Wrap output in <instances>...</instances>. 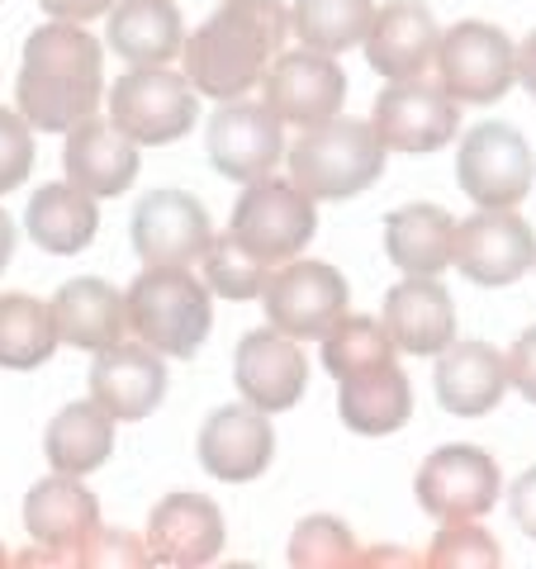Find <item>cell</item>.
<instances>
[{"mask_svg":"<svg viewBox=\"0 0 536 569\" xmlns=\"http://www.w3.org/2000/svg\"><path fill=\"white\" fill-rule=\"evenodd\" d=\"M261 100L280 114V123L314 129V123H328V119H337V110H343L347 71L337 67L332 52H318V48L280 52L261 81Z\"/></svg>","mask_w":536,"mask_h":569,"instance_id":"cell-13","label":"cell"},{"mask_svg":"<svg viewBox=\"0 0 536 569\" xmlns=\"http://www.w3.org/2000/svg\"><path fill=\"white\" fill-rule=\"evenodd\" d=\"M414 493L427 518L475 522L498 503V460L479 447H441L418 466Z\"/></svg>","mask_w":536,"mask_h":569,"instance_id":"cell-11","label":"cell"},{"mask_svg":"<svg viewBox=\"0 0 536 569\" xmlns=\"http://www.w3.org/2000/svg\"><path fill=\"white\" fill-rule=\"evenodd\" d=\"M91 399L115 413V422L148 418L167 399V361L148 342H115L91 361Z\"/></svg>","mask_w":536,"mask_h":569,"instance_id":"cell-20","label":"cell"},{"mask_svg":"<svg viewBox=\"0 0 536 569\" xmlns=\"http://www.w3.org/2000/svg\"><path fill=\"white\" fill-rule=\"evenodd\" d=\"M200 114V91L186 71L171 67H133L123 71L110 91V119L142 148H167L186 138Z\"/></svg>","mask_w":536,"mask_h":569,"instance_id":"cell-6","label":"cell"},{"mask_svg":"<svg viewBox=\"0 0 536 569\" xmlns=\"http://www.w3.org/2000/svg\"><path fill=\"white\" fill-rule=\"evenodd\" d=\"M314 204H318L314 194H304L295 181L261 176V181L247 186L242 200L234 204L228 233H234L257 261L285 266V261H295L318 233V209Z\"/></svg>","mask_w":536,"mask_h":569,"instance_id":"cell-5","label":"cell"},{"mask_svg":"<svg viewBox=\"0 0 536 569\" xmlns=\"http://www.w3.org/2000/svg\"><path fill=\"white\" fill-rule=\"evenodd\" d=\"M385 332L408 356H441L456 342V305L437 276H408L385 295Z\"/></svg>","mask_w":536,"mask_h":569,"instance_id":"cell-23","label":"cell"},{"mask_svg":"<svg viewBox=\"0 0 536 569\" xmlns=\"http://www.w3.org/2000/svg\"><path fill=\"white\" fill-rule=\"evenodd\" d=\"M205 148L219 176L252 186L280 162V114L266 100H224L209 119Z\"/></svg>","mask_w":536,"mask_h":569,"instance_id":"cell-16","label":"cell"},{"mask_svg":"<svg viewBox=\"0 0 536 569\" xmlns=\"http://www.w3.org/2000/svg\"><path fill=\"white\" fill-rule=\"evenodd\" d=\"M508 385L527 403H536V328H527L508 351Z\"/></svg>","mask_w":536,"mask_h":569,"instance_id":"cell-39","label":"cell"},{"mask_svg":"<svg viewBox=\"0 0 536 569\" xmlns=\"http://www.w3.org/2000/svg\"><path fill=\"white\" fill-rule=\"evenodd\" d=\"M133 252L142 257V266H195L205 261L209 242H214V223L205 204L186 190H152L142 194L133 209Z\"/></svg>","mask_w":536,"mask_h":569,"instance_id":"cell-15","label":"cell"},{"mask_svg":"<svg viewBox=\"0 0 536 569\" xmlns=\"http://www.w3.org/2000/svg\"><path fill=\"white\" fill-rule=\"evenodd\" d=\"M395 351H399V347L389 342L385 323H375V318H366V313H343V318H337V323L324 332V366H328L332 380L395 361Z\"/></svg>","mask_w":536,"mask_h":569,"instance_id":"cell-33","label":"cell"},{"mask_svg":"<svg viewBox=\"0 0 536 569\" xmlns=\"http://www.w3.org/2000/svg\"><path fill=\"white\" fill-rule=\"evenodd\" d=\"M20 114L43 133H67L100 104V43L86 24L48 20L29 33L20 81Z\"/></svg>","mask_w":536,"mask_h":569,"instance_id":"cell-2","label":"cell"},{"mask_svg":"<svg viewBox=\"0 0 536 569\" xmlns=\"http://www.w3.org/2000/svg\"><path fill=\"white\" fill-rule=\"evenodd\" d=\"M508 508H513V522L523 527L527 537L536 541V466L513 479V489H508Z\"/></svg>","mask_w":536,"mask_h":569,"instance_id":"cell-40","label":"cell"},{"mask_svg":"<svg viewBox=\"0 0 536 569\" xmlns=\"http://www.w3.org/2000/svg\"><path fill=\"white\" fill-rule=\"evenodd\" d=\"M375 20V0H295L290 29L304 39V48L318 52H347L351 43H366Z\"/></svg>","mask_w":536,"mask_h":569,"instance_id":"cell-32","label":"cell"},{"mask_svg":"<svg viewBox=\"0 0 536 569\" xmlns=\"http://www.w3.org/2000/svg\"><path fill=\"white\" fill-rule=\"evenodd\" d=\"M423 565L427 569H498L504 565V546L479 527V518L475 522H441Z\"/></svg>","mask_w":536,"mask_h":569,"instance_id":"cell-36","label":"cell"},{"mask_svg":"<svg viewBox=\"0 0 536 569\" xmlns=\"http://www.w3.org/2000/svg\"><path fill=\"white\" fill-rule=\"evenodd\" d=\"M385 257L404 276H441L456 266V219L441 204H404L385 219Z\"/></svg>","mask_w":536,"mask_h":569,"instance_id":"cell-27","label":"cell"},{"mask_svg":"<svg viewBox=\"0 0 536 569\" xmlns=\"http://www.w3.org/2000/svg\"><path fill=\"white\" fill-rule=\"evenodd\" d=\"M433 67L456 104H494L517 81V48L498 24L460 20L441 33Z\"/></svg>","mask_w":536,"mask_h":569,"instance_id":"cell-8","label":"cell"},{"mask_svg":"<svg viewBox=\"0 0 536 569\" xmlns=\"http://www.w3.org/2000/svg\"><path fill=\"white\" fill-rule=\"evenodd\" d=\"M234 385L242 403L261 408V413H285V408H295L304 399L309 361L295 347V337H285L276 328H257L234 351Z\"/></svg>","mask_w":536,"mask_h":569,"instance_id":"cell-17","label":"cell"},{"mask_svg":"<svg viewBox=\"0 0 536 569\" xmlns=\"http://www.w3.org/2000/svg\"><path fill=\"white\" fill-rule=\"evenodd\" d=\"M356 537L347 531V522L328 518V512H314L304 518L290 537V565L295 569H347L356 565Z\"/></svg>","mask_w":536,"mask_h":569,"instance_id":"cell-35","label":"cell"},{"mask_svg":"<svg viewBox=\"0 0 536 569\" xmlns=\"http://www.w3.org/2000/svg\"><path fill=\"white\" fill-rule=\"evenodd\" d=\"M337 385H343L337 389V418L356 437H389L414 413V389H408V376L395 361L356 370V376H343Z\"/></svg>","mask_w":536,"mask_h":569,"instance_id":"cell-26","label":"cell"},{"mask_svg":"<svg viewBox=\"0 0 536 569\" xmlns=\"http://www.w3.org/2000/svg\"><path fill=\"white\" fill-rule=\"evenodd\" d=\"M81 565H123V569H138V565H152L148 556V541H138L133 531H96L91 541L81 546Z\"/></svg>","mask_w":536,"mask_h":569,"instance_id":"cell-38","label":"cell"},{"mask_svg":"<svg viewBox=\"0 0 536 569\" xmlns=\"http://www.w3.org/2000/svg\"><path fill=\"white\" fill-rule=\"evenodd\" d=\"M517 81H523V91L536 100V29L523 39V48H517Z\"/></svg>","mask_w":536,"mask_h":569,"instance_id":"cell-42","label":"cell"},{"mask_svg":"<svg viewBox=\"0 0 536 569\" xmlns=\"http://www.w3.org/2000/svg\"><path fill=\"white\" fill-rule=\"evenodd\" d=\"M43 451H48V466L62 470V475L100 470L115 451V413H105L96 399L58 408L48 422V432H43Z\"/></svg>","mask_w":536,"mask_h":569,"instance_id":"cell-30","label":"cell"},{"mask_svg":"<svg viewBox=\"0 0 536 569\" xmlns=\"http://www.w3.org/2000/svg\"><path fill=\"white\" fill-rule=\"evenodd\" d=\"M261 305H266V323L276 332L309 342V337H324L347 313V280L328 261H285L271 276V284H266Z\"/></svg>","mask_w":536,"mask_h":569,"instance_id":"cell-10","label":"cell"},{"mask_svg":"<svg viewBox=\"0 0 536 569\" xmlns=\"http://www.w3.org/2000/svg\"><path fill=\"white\" fill-rule=\"evenodd\" d=\"M437 43H441L437 14L427 10L423 0H389L370 20L366 62H370V71H380L385 81H414L433 67Z\"/></svg>","mask_w":536,"mask_h":569,"instance_id":"cell-21","label":"cell"},{"mask_svg":"<svg viewBox=\"0 0 536 569\" xmlns=\"http://www.w3.org/2000/svg\"><path fill=\"white\" fill-rule=\"evenodd\" d=\"M62 167L67 181L81 186L96 200H115L138 181V142L110 119H81L77 129H67V148H62Z\"/></svg>","mask_w":536,"mask_h":569,"instance_id":"cell-22","label":"cell"},{"mask_svg":"<svg viewBox=\"0 0 536 569\" xmlns=\"http://www.w3.org/2000/svg\"><path fill=\"white\" fill-rule=\"evenodd\" d=\"M24 531L39 550L14 565H81V546L100 531V498L81 485V475L52 470L24 498Z\"/></svg>","mask_w":536,"mask_h":569,"instance_id":"cell-7","label":"cell"},{"mask_svg":"<svg viewBox=\"0 0 536 569\" xmlns=\"http://www.w3.org/2000/svg\"><path fill=\"white\" fill-rule=\"evenodd\" d=\"M536 181V157L513 123L485 119L466 129L456 152V186L479 209H517Z\"/></svg>","mask_w":536,"mask_h":569,"instance_id":"cell-9","label":"cell"},{"mask_svg":"<svg viewBox=\"0 0 536 569\" xmlns=\"http://www.w3.org/2000/svg\"><path fill=\"white\" fill-rule=\"evenodd\" d=\"M48 20H71V24H86V20H100V14L115 10V0H39Z\"/></svg>","mask_w":536,"mask_h":569,"instance_id":"cell-41","label":"cell"},{"mask_svg":"<svg viewBox=\"0 0 536 569\" xmlns=\"http://www.w3.org/2000/svg\"><path fill=\"white\" fill-rule=\"evenodd\" d=\"M58 342L52 305L33 295H0V370H39Z\"/></svg>","mask_w":536,"mask_h":569,"instance_id":"cell-31","label":"cell"},{"mask_svg":"<svg viewBox=\"0 0 536 569\" xmlns=\"http://www.w3.org/2000/svg\"><path fill=\"white\" fill-rule=\"evenodd\" d=\"M456 266L470 284L504 290L536 266V233L513 209H475L466 223H456Z\"/></svg>","mask_w":536,"mask_h":569,"instance_id":"cell-12","label":"cell"},{"mask_svg":"<svg viewBox=\"0 0 536 569\" xmlns=\"http://www.w3.org/2000/svg\"><path fill=\"white\" fill-rule=\"evenodd\" d=\"M105 39L133 67H167L186 48L181 10L171 0H119L105 24Z\"/></svg>","mask_w":536,"mask_h":569,"instance_id":"cell-28","label":"cell"},{"mask_svg":"<svg viewBox=\"0 0 536 569\" xmlns=\"http://www.w3.org/2000/svg\"><path fill=\"white\" fill-rule=\"evenodd\" d=\"M385 142L366 119H328L290 148V181L314 200H351L385 176Z\"/></svg>","mask_w":536,"mask_h":569,"instance_id":"cell-4","label":"cell"},{"mask_svg":"<svg viewBox=\"0 0 536 569\" xmlns=\"http://www.w3.org/2000/svg\"><path fill=\"white\" fill-rule=\"evenodd\" d=\"M271 456H276L271 418L252 403L214 408L200 427V466L205 475L224 479V485H247V479L266 475Z\"/></svg>","mask_w":536,"mask_h":569,"instance_id":"cell-19","label":"cell"},{"mask_svg":"<svg viewBox=\"0 0 536 569\" xmlns=\"http://www.w3.org/2000/svg\"><path fill=\"white\" fill-rule=\"evenodd\" d=\"M129 305V332L152 351L186 361L205 347L214 328V305L209 284L195 280L181 266H142V276L123 295Z\"/></svg>","mask_w":536,"mask_h":569,"instance_id":"cell-3","label":"cell"},{"mask_svg":"<svg viewBox=\"0 0 536 569\" xmlns=\"http://www.w3.org/2000/svg\"><path fill=\"white\" fill-rule=\"evenodd\" d=\"M148 556L167 569L214 565L224 550V512L205 493H167L148 518Z\"/></svg>","mask_w":536,"mask_h":569,"instance_id":"cell-18","label":"cell"},{"mask_svg":"<svg viewBox=\"0 0 536 569\" xmlns=\"http://www.w3.org/2000/svg\"><path fill=\"white\" fill-rule=\"evenodd\" d=\"M290 10L280 0H224L186 39V77L209 100H242L280 58Z\"/></svg>","mask_w":536,"mask_h":569,"instance_id":"cell-1","label":"cell"},{"mask_svg":"<svg viewBox=\"0 0 536 569\" xmlns=\"http://www.w3.org/2000/svg\"><path fill=\"white\" fill-rule=\"evenodd\" d=\"M6 565H14V560H10V556H6V546H0V569H6Z\"/></svg>","mask_w":536,"mask_h":569,"instance_id":"cell-44","label":"cell"},{"mask_svg":"<svg viewBox=\"0 0 536 569\" xmlns=\"http://www.w3.org/2000/svg\"><path fill=\"white\" fill-rule=\"evenodd\" d=\"M10 257H14V223H10V213L0 209V271L10 266Z\"/></svg>","mask_w":536,"mask_h":569,"instance_id":"cell-43","label":"cell"},{"mask_svg":"<svg viewBox=\"0 0 536 569\" xmlns=\"http://www.w3.org/2000/svg\"><path fill=\"white\" fill-rule=\"evenodd\" d=\"M33 123L20 110H0V194L20 190L33 171Z\"/></svg>","mask_w":536,"mask_h":569,"instance_id":"cell-37","label":"cell"},{"mask_svg":"<svg viewBox=\"0 0 536 569\" xmlns=\"http://www.w3.org/2000/svg\"><path fill=\"white\" fill-rule=\"evenodd\" d=\"M508 389V356L489 342H451L437 356V399L456 418H485Z\"/></svg>","mask_w":536,"mask_h":569,"instance_id":"cell-24","label":"cell"},{"mask_svg":"<svg viewBox=\"0 0 536 569\" xmlns=\"http://www.w3.org/2000/svg\"><path fill=\"white\" fill-rule=\"evenodd\" d=\"M205 284L214 295L247 305V299L266 295V284H271V266L257 261L234 233H224V238H214L209 252H205Z\"/></svg>","mask_w":536,"mask_h":569,"instance_id":"cell-34","label":"cell"},{"mask_svg":"<svg viewBox=\"0 0 536 569\" xmlns=\"http://www.w3.org/2000/svg\"><path fill=\"white\" fill-rule=\"evenodd\" d=\"M370 123L389 152H437L460 129V104L441 91V81H389L375 96Z\"/></svg>","mask_w":536,"mask_h":569,"instance_id":"cell-14","label":"cell"},{"mask_svg":"<svg viewBox=\"0 0 536 569\" xmlns=\"http://www.w3.org/2000/svg\"><path fill=\"white\" fill-rule=\"evenodd\" d=\"M24 228L29 238L52 257H77L96 242L100 228V209L96 194H86L81 186L71 181H52L43 190H33V200L24 209Z\"/></svg>","mask_w":536,"mask_h":569,"instance_id":"cell-29","label":"cell"},{"mask_svg":"<svg viewBox=\"0 0 536 569\" xmlns=\"http://www.w3.org/2000/svg\"><path fill=\"white\" fill-rule=\"evenodd\" d=\"M52 323H58V337L67 347L105 351L123 342V332H129V305L100 276H81L52 295Z\"/></svg>","mask_w":536,"mask_h":569,"instance_id":"cell-25","label":"cell"}]
</instances>
